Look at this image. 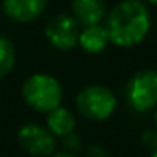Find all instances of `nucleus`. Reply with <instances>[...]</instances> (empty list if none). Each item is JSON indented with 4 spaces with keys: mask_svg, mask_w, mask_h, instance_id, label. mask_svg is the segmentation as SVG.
<instances>
[{
    "mask_svg": "<svg viewBox=\"0 0 157 157\" xmlns=\"http://www.w3.org/2000/svg\"><path fill=\"white\" fill-rule=\"evenodd\" d=\"M117 96L103 85H88L76 95V108L91 122H103L117 110Z\"/></svg>",
    "mask_w": 157,
    "mask_h": 157,
    "instance_id": "nucleus-3",
    "label": "nucleus"
},
{
    "mask_svg": "<svg viewBox=\"0 0 157 157\" xmlns=\"http://www.w3.org/2000/svg\"><path fill=\"white\" fill-rule=\"evenodd\" d=\"M152 15L142 0H122L106 15L110 42L118 48H133L149 36Z\"/></svg>",
    "mask_w": 157,
    "mask_h": 157,
    "instance_id": "nucleus-1",
    "label": "nucleus"
},
{
    "mask_svg": "<svg viewBox=\"0 0 157 157\" xmlns=\"http://www.w3.org/2000/svg\"><path fill=\"white\" fill-rule=\"evenodd\" d=\"M150 157H157V147L154 150H150Z\"/></svg>",
    "mask_w": 157,
    "mask_h": 157,
    "instance_id": "nucleus-17",
    "label": "nucleus"
},
{
    "mask_svg": "<svg viewBox=\"0 0 157 157\" xmlns=\"http://www.w3.org/2000/svg\"><path fill=\"white\" fill-rule=\"evenodd\" d=\"M46 115H48V118H46V127L51 130L54 137H61L63 139L64 135L75 132L76 118H75L71 110H68L66 106L59 105L58 108L48 112Z\"/></svg>",
    "mask_w": 157,
    "mask_h": 157,
    "instance_id": "nucleus-10",
    "label": "nucleus"
},
{
    "mask_svg": "<svg viewBox=\"0 0 157 157\" xmlns=\"http://www.w3.org/2000/svg\"><path fill=\"white\" fill-rule=\"evenodd\" d=\"M48 7V0H2V10L10 21L32 22Z\"/></svg>",
    "mask_w": 157,
    "mask_h": 157,
    "instance_id": "nucleus-7",
    "label": "nucleus"
},
{
    "mask_svg": "<svg viewBox=\"0 0 157 157\" xmlns=\"http://www.w3.org/2000/svg\"><path fill=\"white\" fill-rule=\"evenodd\" d=\"M154 122H155V128H157V106L154 108Z\"/></svg>",
    "mask_w": 157,
    "mask_h": 157,
    "instance_id": "nucleus-16",
    "label": "nucleus"
},
{
    "mask_svg": "<svg viewBox=\"0 0 157 157\" xmlns=\"http://www.w3.org/2000/svg\"><path fill=\"white\" fill-rule=\"evenodd\" d=\"M71 12L76 22L86 27L100 24L106 17V4L105 0H73Z\"/></svg>",
    "mask_w": 157,
    "mask_h": 157,
    "instance_id": "nucleus-8",
    "label": "nucleus"
},
{
    "mask_svg": "<svg viewBox=\"0 0 157 157\" xmlns=\"http://www.w3.org/2000/svg\"><path fill=\"white\" fill-rule=\"evenodd\" d=\"M63 142H64L66 152H69V154L78 152V150L81 149V145H83V142L79 140L78 133H75V132H71V133H68V135L63 137Z\"/></svg>",
    "mask_w": 157,
    "mask_h": 157,
    "instance_id": "nucleus-12",
    "label": "nucleus"
},
{
    "mask_svg": "<svg viewBox=\"0 0 157 157\" xmlns=\"http://www.w3.org/2000/svg\"><path fill=\"white\" fill-rule=\"evenodd\" d=\"M79 24L73 15L58 14L46 24L44 34L48 42L58 51H71L78 46Z\"/></svg>",
    "mask_w": 157,
    "mask_h": 157,
    "instance_id": "nucleus-5",
    "label": "nucleus"
},
{
    "mask_svg": "<svg viewBox=\"0 0 157 157\" xmlns=\"http://www.w3.org/2000/svg\"><path fill=\"white\" fill-rule=\"evenodd\" d=\"M22 98L34 112L48 113L63 101V86L48 73H36L22 85Z\"/></svg>",
    "mask_w": 157,
    "mask_h": 157,
    "instance_id": "nucleus-2",
    "label": "nucleus"
},
{
    "mask_svg": "<svg viewBox=\"0 0 157 157\" xmlns=\"http://www.w3.org/2000/svg\"><path fill=\"white\" fill-rule=\"evenodd\" d=\"M49 157H76L75 154H69V152H59V154H51Z\"/></svg>",
    "mask_w": 157,
    "mask_h": 157,
    "instance_id": "nucleus-15",
    "label": "nucleus"
},
{
    "mask_svg": "<svg viewBox=\"0 0 157 157\" xmlns=\"http://www.w3.org/2000/svg\"><path fill=\"white\" fill-rule=\"evenodd\" d=\"M108 44H110V37L105 25L93 24V25H86L79 31L78 46H81V49L85 52L98 54V52L105 51V48Z\"/></svg>",
    "mask_w": 157,
    "mask_h": 157,
    "instance_id": "nucleus-9",
    "label": "nucleus"
},
{
    "mask_svg": "<svg viewBox=\"0 0 157 157\" xmlns=\"http://www.w3.org/2000/svg\"><path fill=\"white\" fill-rule=\"evenodd\" d=\"M17 140L21 147L31 155L46 157L54 154L56 150V137L48 127L39 123H25L19 128Z\"/></svg>",
    "mask_w": 157,
    "mask_h": 157,
    "instance_id": "nucleus-6",
    "label": "nucleus"
},
{
    "mask_svg": "<svg viewBox=\"0 0 157 157\" xmlns=\"http://www.w3.org/2000/svg\"><path fill=\"white\" fill-rule=\"evenodd\" d=\"M86 157H106V152L101 145H91V147H88Z\"/></svg>",
    "mask_w": 157,
    "mask_h": 157,
    "instance_id": "nucleus-14",
    "label": "nucleus"
},
{
    "mask_svg": "<svg viewBox=\"0 0 157 157\" xmlns=\"http://www.w3.org/2000/svg\"><path fill=\"white\" fill-rule=\"evenodd\" d=\"M15 66V48L12 41L5 36H0V78H5L12 73Z\"/></svg>",
    "mask_w": 157,
    "mask_h": 157,
    "instance_id": "nucleus-11",
    "label": "nucleus"
},
{
    "mask_svg": "<svg viewBox=\"0 0 157 157\" xmlns=\"http://www.w3.org/2000/svg\"><path fill=\"white\" fill-rule=\"evenodd\" d=\"M125 101L133 112L147 113L157 106V71L140 69L133 73L125 86Z\"/></svg>",
    "mask_w": 157,
    "mask_h": 157,
    "instance_id": "nucleus-4",
    "label": "nucleus"
},
{
    "mask_svg": "<svg viewBox=\"0 0 157 157\" xmlns=\"http://www.w3.org/2000/svg\"><path fill=\"white\" fill-rule=\"evenodd\" d=\"M147 4H152V5H157V0H145Z\"/></svg>",
    "mask_w": 157,
    "mask_h": 157,
    "instance_id": "nucleus-18",
    "label": "nucleus"
},
{
    "mask_svg": "<svg viewBox=\"0 0 157 157\" xmlns=\"http://www.w3.org/2000/svg\"><path fill=\"white\" fill-rule=\"evenodd\" d=\"M140 142L145 149L154 150L157 147V128H147L140 135Z\"/></svg>",
    "mask_w": 157,
    "mask_h": 157,
    "instance_id": "nucleus-13",
    "label": "nucleus"
}]
</instances>
